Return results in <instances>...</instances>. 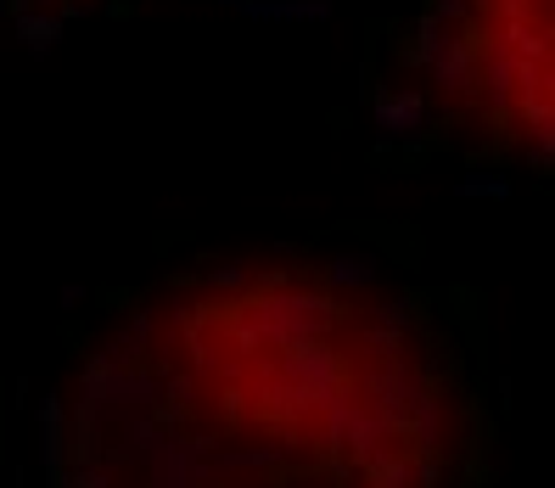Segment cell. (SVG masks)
I'll list each match as a JSON object with an SVG mask.
<instances>
[{
    "label": "cell",
    "mask_w": 555,
    "mask_h": 488,
    "mask_svg": "<svg viewBox=\"0 0 555 488\" xmlns=\"http://www.w3.org/2000/svg\"><path fill=\"white\" fill-rule=\"evenodd\" d=\"M477 404L443 325L371 265L219 270L90 343L62 488H461Z\"/></svg>",
    "instance_id": "cell-1"
},
{
    "label": "cell",
    "mask_w": 555,
    "mask_h": 488,
    "mask_svg": "<svg viewBox=\"0 0 555 488\" xmlns=\"http://www.w3.org/2000/svg\"><path fill=\"white\" fill-rule=\"evenodd\" d=\"M421 62L488 141L550 157V0H438Z\"/></svg>",
    "instance_id": "cell-2"
}]
</instances>
